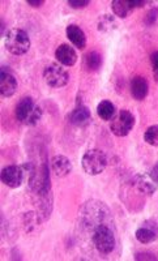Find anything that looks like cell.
<instances>
[{"instance_id": "cell-10", "label": "cell", "mask_w": 158, "mask_h": 261, "mask_svg": "<svg viewBox=\"0 0 158 261\" xmlns=\"http://www.w3.org/2000/svg\"><path fill=\"white\" fill-rule=\"evenodd\" d=\"M55 58H57L58 62L62 65H66V67H72L75 65L77 62V54L76 50L72 46L66 45L63 43L55 51Z\"/></svg>"}, {"instance_id": "cell-27", "label": "cell", "mask_w": 158, "mask_h": 261, "mask_svg": "<svg viewBox=\"0 0 158 261\" xmlns=\"http://www.w3.org/2000/svg\"><path fill=\"white\" fill-rule=\"evenodd\" d=\"M4 30H6V25H4L3 18H2V37L4 36ZM4 37H6V36H4Z\"/></svg>"}, {"instance_id": "cell-19", "label": "cell", "mask_w": 158, "mask_h": 261, "mask_svg": "<svg viewBox=\"0 0 158 261\" xmlns=\"http://www.w3.org/2000/svg\"><path fill=\"white\" fill-rule=\"evenodd\" d=\"M97 27H98L99 32L109 33V32H111V30L117 29V21H115L114 16L102 15L101 17L98 18Z\"/></svg>"}, {"instance_id": "cell-17", "label": "cell", "mask_w": 158, "mask_h": 261, "mask_svg": "<svg viewBox=\"0 0 158 261\" xmlns=\"http://www.w3.org/2000/svg\"><path fill=\"white\" fill-rule=\"evenodd\" d=\"M111 8H113L114 15L118 16L119 18L128 17L132 13V11H134L131 3L125 2V0H114L113 3H111Z\"/></svg>"}, {"instance_id": "cell-9", "label": "cell", "mask_w": 158, "mask_h": 261, "mask_svg": "<svg viewBox=\"0 0 158 261\" xmlns=\"http://www.w3.org/2000/svg\"><path fill=\"white\" fill-rule=\"evenodd\" d=\"M136 239L143 244H149L157 241L158 238V223L153 220H148L143 222V225L135 232Z\"/></svg>"}, {"instance_id": "cell-4", "label": "cell", "mask_w": 158, "mask_h": 261, "mask_svg": "<svg viewBox=\"0 0 158 261\" xmlns=\"http://www.w3.org/2000/svg\"><path fill=\"white\" fill-rule=\"evenodd\" d=\"M81 166L88 175H99L108 167V155L101 149H90L81 158Z\"/></svg>"}, {"instance_id": "cell-24", "label": "cell", "mask_w": 158, "mask_h": 261, "mask_svg": "<svg viewBox=\"0 0 158 261\" xmlns=\"http://www.w3.org/2000/svg\"><path fill=\"white\" fill-rule=\"evenodd\" d=\"M135 260H157V257L153 253L140 252L135 255Z\"/></svg>"}, {"instance_id": "cell-3", "label": "cell", "mask_w": 158, "mask_h": 261, "mask_svg": "<svg viewBox=\"0 0 158 261\" xmlns=\"http://www.w3.org/2000/svg\"><path fill=\"white\" fill-rule=\"evenodd\" d=\"M4 46L12 55H24L30 48V38L22 29H11L4 37Z\"/></svg>"}, {"instance_id": "cell-13", "label": "cell", "mask_w": 158, "mask_h": 261, "mask_svg": "<svg viewBox=\"0 0 158 261\" xmlns=\"http://www.w3.org/2000/svg\"><path fill=\"white\" fill-rule=\"evenodd\" d=\"M149 93V84L143 76H136L131 81V94L136 101H143Z\"/></svg>"}, {"instance_id": "cell-16", "label": "cell", "mask_w": 158, "mask_h": 261, "mask_svg": "<svg viewBox=\"0 0 158 261\" xmlns=\"http://www.w3.org/2000/svg\"><path fill=\"white\" fill-rule=\"evenodd\" d=\"M97 114H98V116L102 120L108 122V120H113L115 118V115H117V109H115L113 102L109 101V99H103L97 106Z\"/></svg>"}, {"instance_id": "cell-11", "label": "cell", "mask_w": 158, "mask_h": 261, "mask_svg": "<svg viewBox=\"0 0 158 261\" xmlns=\"http://www.w3.org/2000/svg\"><path fill=\"white\" fill-rule=\"evenodd\" d=\"M90 118H92V115H90L89 109L85 105L77 103V106L73 109V111L69 115V122L76 127H85L87 124H89Z\"/></svg>"}, {"instance_id": "cell-6", "label": "cell", "mask_w": 158, "mask_h": 261, "mask_svg": "<svg viewBox=\"0 0 158 261\" xmlns=\"http://www.w3.org/2000/svg\"><path fill=\"white\" fill-rule=\"evenodd\" d=\"M135 116L131 111L128 110H120L115 115V118L111 120L110 129L115 136L125 137L128 136L132 128L135 127Z\"/></svg>"}, {"instance_id": "cell-14", "label": "cell", "mask_w": 158, "mask_h": 261, "mask_svg": "<svg viewBox=\"0 0 158 261\" xmlns=\"http://www.w3.org/2000/svg\"><path fill=\"white\" fill-rule=\"evenodd\" d=\"M66 33L68 39L75 47H77L78 50L85 48V46H87V36H85V33L83 32L80 27H77V25H68Z\"/></svg>"}, {"instance_id": "cell-20", "label": "cell", "mask_w": 158, "mask_h": 261, "mask_svg": "<svg viewBox=\"0 0 158 261\" xmlns=\"http://www.w3.org/2000/svg\"><path fill=\"white\" fill-rule=\"evenodd\" d=\"M144 141L152 146H158V124L150 125L144 134Z\"/></svg>"}, {"instance_id": "cell-2", "label": "cell", "mask_w": 158, "mask_h": 261, "mask_svg": "<svg viewBox=\"0 0 158 261\" xmlns=\"http://www.w3.org/2000/svg\"><path fill=\"white\" fill-rule=\"evenodd\" d=\"M42 118V109L32 97L21 98L16 106V119L25 125L33 127Z\"/></svg>"}, {"instance_id": "cell-15", "label": "cell", "mask_w": 158, "mask_h": 261, "mask_svg": "<svg viewBox=\"0 0 158 261\" xmlns=\"http://www.w3.org/2000/svg\"><path fill=\"white\" fill-rule=\"evenodd\" d=\"M132 183H134L135 188L138 191H140L141 193L152 196L153 193L155 192V184L154 181L150 179V176L148 178V176L145 175H136L134 178V181H132Z\"/></svg>"}, {"instance_id": "cell-18", "label": "cell", "mask_w": 158, "mask_h": 261, "mask_svg": "<svg viewBox=\"0 0 158 261\" xmlns=\"http://www.w3.org/2000/svg\"><path fill=\"white\" fill-rule=\"evenodd\" d=\"M84 65L90 72L98 71L102 67V57L97 51H90L84 57Z\"/></svg>"}, {"instance_id": "cell-7", "label": "cell", "mask_w": 158, "mask_h": 261, "mask_svg": "<svg viewBox=\"0 0 158 261\" xmlns=\"http://www.w3.org/2000/svg\"><path fill=\"white\" fill-rule=\"evenodd\" d=\"M2 181L9 188H18L24 183L25 178V166H17V165H9L3 167L0 174Z\"/></svg>"}, {"instance_id": "cell-5", "label": "cell", "mask_w": 158, "mask_h": 261, "mask_svg": "<svg viewBox=\"0 0 158 261\" xmlns=\"http://www.w3.org/2000/svg\"><path fill=\"white\" fill-rule=\"evenodd\" d=\"M43 79L48 86L58 89L69 83V73L67 69L63 68V65L51 63L43 69Z\"/></svg>"}, {"instance_id": "cell-25", "label": "cell", "mask_w": 158, "mask_h": 261, "mask_svg": "<svg viewBox=\"0 0 158 261\" xmlns=\"http://www.w3.org/2000/svg\"><path fill=\"white\" fill-rule=\"evenodd\" d=\"M149 176H150V179L154 181V183L158 184V163H155L154 166H153V169L150 170Z\"/></svg>"}, {"instance_id": "cell-12", "label": "cell", "mask_w": 158, "mask_h": 261, "mask_svg": "<svg viewBox=\"0 0 158 261\" xmlns=\"http://www.w3.org/2000/svg\"><path fill=\"white\" fill-rule=\"evenodd\" d=\"M51 169H52V172L55 174V176H58V178H64V176L69 175V172L72 171V163L66 155H55L51 160Z\"/></svg>"}, {"instance_id": "cell-22", "label": "cell", "mask_w": 158, "mask_h": 261, "mask_svg": "<svg viewBox=\"0 0 158 261\" xmlns=\"http://www.w3.org/2000/svg\"><path fill=\"white\" fill-rule=\"evenodd\" d=\"M150 63H152L153 76H154V80L158 83V51H154V53L150 55Z\"/></svg>"}, {"instance_id": "cell-8", "label": "cell", "mask_w": 158, "mask_h": 261, "mask_svg": "<svg viewBox=\"0 0 158 261\" xmlns=\"http://www.w3.org/2000/svg\"><path fill=\"white\" fill-rule=\"evenodd\" d=\"M17 90V79L8 67L0 68V94L2 97H12Z\"/></svg>"}, {"instance_id": "cell-21", "label": "cell", "mask_w": 158, "mask_h": 261, "mask_svg": "<svg viewBox=\"0 0 158 261\" xmlns=\"http://www.w3.org/2000/svg\"><path fill=\"white\" fill-rule=\"evenodd\" d=\"M158 20V7H154L149 11V12L146 13L145 18H144V22H145L146 27H152L157 22Z\"/></svg>"}, {"instance_id": "cell-23", "label": "cell", "mask_w": 158, "mask_h": 261, "mask_svg": "<svg viewBox=\"0 0 158 261\" xmlns=\"http://www.w3.org/2000/svg\"><path fill=\"white\" fill-rule=\"evenodd\" d=\"M89 0H69L68 4L72 7V8L75 9H80V8H85V7L89 6Z\"/></svg>"}, {"instance_id": "cell-1", "label": "cell", "mask_w": 158, "mask_h": 261, "mask_svg": "<svg viewBox=\"0 0 158 261\" xmlns=\"http://www.w3.org/2000/svg\"><path fill=\"white\" fill-rule=\"evenodd\" d=\"M92 242L94 248L102 255H109L115 249L117 241H115V234L114 230L109 223H102L93 228Z\"/></svg>"}, {"instance_id": "cell-26", "label": "cell", "mask_w": 158, "mask_h": 261, "mask_svg": "<svg viewBox=\"0 0 158 261\" xmlns=\"http://www.w3.org/2000/svg\"><path fill=\"white\" fill-rule=\"evenodd\" d=\"M28 4H29L30 7L38 8V7L43 6V4H45V2H43V0H28Z\"/></svg>"}]
</instances>
